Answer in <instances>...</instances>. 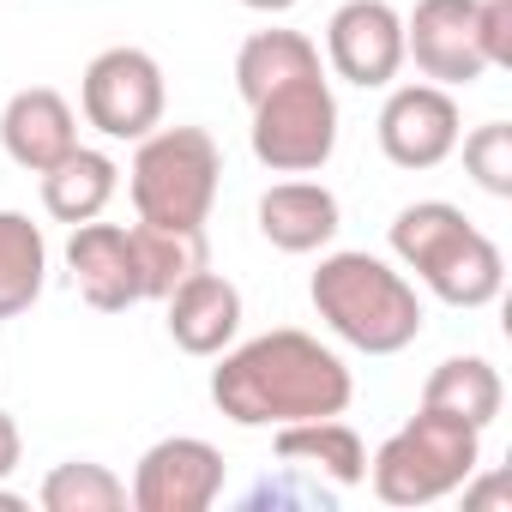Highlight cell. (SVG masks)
<instances>
[{"label": "cell", "instance_id": "cell-1", "mask_svg": "<svg viewBox=\"0 0 512 512\" xmlns=\"http://www.w3.org/2000/svg\"><path fill=\"white\" fill-rule=\"evenodd\" d=\"M235 91L253 115L247 145L272 175H320L338 151V97L320 43L302 31H253L235 49Z\"/></svg>", "mask_w": 512, "mask_h": 512}, {"label": "cell", "instance_id": "cell-2", "mask_svg": "<svg viewBox=\"0 0 512 512\" xmlns=\"http://www.w3.org/2000/svg\"><path fill=\"white\" fill-rule=\"evenodd\" d=\"M350 398H356V380H350L344 356L296 326L229 344L211 368V404L235 428H284V422L344 416Z\"/></svg>", "mask_w": 512, "mask_h": 512}, {"label": "cell", "instance_id": "cell-3", "mask_svg": "<svg viewBox=\"0 0 512 512\" xmlns=\"http://www.w3.org/2000/svg\"><path fill=\"white\" fill-rule=\"evenodd\" d=\"M392 260L410 284L440 296L446 308H488L506 290V260L500 247L452 205V199H416L392 217L386 229Z\"/></svg>", "mask_w": 512, "mask_h": 512}, {"label": "cell", "instance_id": "cell-4", "mask_svg": "<svg viewBox=\"0 0 512 512\" xmlns=\"http://www.w3.org/2000/svg\"><path fill=\"white\" fill-rule=\"evenodd\" d=\"M314 314L326 320L332 338H344L350 350L362 356H398L422 338V296L416 284L380 260V253H362V247H344V253H326L314 284Z\"/></svg>", "mask_w": 512, "mask_h": 512}, {"label": "cell", "instance_id": "cell-5", "mask_svg": "<svg viewBox=\"0 0 512 512\" xmlns=\"http://www.w3.org/2000/svg\"><path fill=\"white\" fill-rule=\"evenodd\" d=\"M223 181V151L205 127H151L127 163V199L139 223L205 229Z\"/></svg>", "mask_w": 512, "mask_h": 512}, {"label": "cell", "instance_id": "cell-6", "mask_svg": "<svg viewBox=\"0 0 512 512\" xmlns=\"http://www.w3.org/2000/svg\"><path fill=\"white\" fill-rule=\"evenodd\" d=\"M482 464V428L440 416V410H416L374 458H368V488L386 506H434L446 494H458Z\"/></svg>", "mask_w": 512, "mask_h": 512}, {"label": "cell", "instance_id": "cell-7", "mask_svg": "<svg viewBox=\"0 0 512 512\" xmlns=\"http://www.w3.org/2000/svg\"><path fill=\"white\" fill-rule=\"evenodd\" d=\"M163 103H169L163 67H157V55H145L133 43L103 49L79 79V109L103 139H133L139 145L151 127H163Z\"/></svg>", "mask_w": 512, "mask_h": 512}, {"label": "cell", "instance_id": "cell-8", "mask_svg": "<svg viewBox=\"0 0 512 512\" xmlns=\"http://www.w3.org/2000/svg\"><path fill=\"white\" fill-rule=\"evenodd\" d=\"M374 133H380V151L392 169H440L464 139V115L446 85L416 79V85H392Z\"/></svg>", "mask_w": 512, "mask_h": 512}, {"label": "cell", "instance_id": "cell-9", "mask_svg": "<svg viewBox=\"0 0 512 512\" xmlns=\"http://www.w3.org/2000/svg\"><path fill=\"white\" fill-rule=\"evenodd\" d=\"M223 494V452L199 434H169L157 446H145L133 482H127V506L133 512H205Z\"/></svg>", "mask_w": 512, "mask_h": 512}, {"label": "cell", "instance_id": "cell-10", "mask_svg": "<svg viewBox=\"0 0 512 512\" xmlns=\"http://www.w3.org/2000/svg\"><path fill=\"white\" fill-rule=\"evenodd\" d=\"M326 67L344 85L386 91L404 73V13L392 0H344L326 19Z\"/></svg>", "mask_w": 512, "mask_h": 512}, {"label": "cell", "instance_id": "cell-11", "mask_svg": "<svg viewBox=\"0 0 512 512\" xmlns=\"http://www.w3.org/2000/svg\"><path fill=\"white\" fill-rule=\"evenodd\" d=\"M404 61H416L428 85H476L488 73L476 43V0H416V13L404 19Z\"/></svg>", "mask_w": 512, "mask_h": 512}, {"label": "cell", "instance_id": "cell-12", "mask_svg": "<svg viewBox=\"0 0 512 512\" xmlns=\"http://www.w3.org/2000/svg\"><path fill=\"white\" fill-rule=\"evenodd\" d=\"M67 272L79 296L97 314H127L145 302V272H139V241L133 223H73L67 235Z\"/></svg>", "mask_w": 512, "mask_h": 512}, {"label": "cell", "instance_id": "cell-13", "mask_svg": "<svg viewBox=\"0 0 512 512\" xmlns=\"http://www.w3.org/2000/svg\"><path fill=\"white\" fill-rule=\"evenodd\" d=\"M0 145H7V157L19 169L43 175L79 145V115L55 85H25V91L7 97V109H0Z\"/></svg>", "mask_w": 512, "mask_h": 512}, {"label": "cell", "instance_id": "cell-14", "mask_svg": "<svg viewBox=\"0 0 512 512\" xmlns=\"http://www.w3.org/2000/svg\"><path fill=\"white\" fill-rule=\"evenodd\" d=\"M163 308H169V338L187 356H223L241 332V290L211 266L193 272L187 284H175L163 296Z\"/></svg>", "mask_w": 512, "mask_h": 512}, {"label": "cell", "instance_id": "cell-15", "mask_svg": "<svg viewBox=\"0 0 512 512\" xmlns=\"http://www.w3.org/2000/svg\"><path fill=\"white\" fill-rule=\"evenodd\" d=\"M338 223H344V211H338V193L326 181L290 175V181L260 193V235L278 253H320V247H332Z\"/></svg>", "mask_w": 512, "mask_h": 512}, {"label": "cell", "instance_id": "cell-16", "mask_svg": "<svg viewBox=\"0 0 512 512\" xmlns=\"http://www.w3.org/2000/svg\"><path fill=\"white\" fill-rule=\"evenodd\" d=\"M278 434V458H284V470H296V476H326L332 488H356L362 476H368V446H362V434L344 422V416H314V422H284V428H272Z\"/></svg>", "mask_w": 512, "mask_h": 512}, {"label": "cell", "instance_id": "cell-17", "mask_svg": "<svg viewBox=\"0 0 512 512\" xmlns=\"http://www.w3.org/2000/svg\"><path fill=\"white\" fill-rule=\"evenodd\" d=\"M115 187H121V163H115L109 151L73 145L55 169H43V211L73 229V223L103 217L109 199H115Z\"/></svg>", "mask_w": 512, "mask_h": 512}, {"label": "cell", "instance_id": "cell-18", "mask_svg": "<svg viewBox=\"0 0 512 512\" xmlns=\"http://www.w3.org/2000/svg\"><path fill=\"white\" fill-rule=\"evenodd\" d=\"M506 404V386H500V368L488 356H446L428 380H422V410H440V416H458L470 428H488Z\"/></svg>", "mask_w": 512, "mask_h": 512}, {"label": "cell", "instance_id": "cell-19", "mask_svg": "<svg viewBox=\"0 0 512 512\" xmlns=\"http://www.w3.org/2000/svg\"><path fill=\"white\" fill-rule=\"evenodd\" d=\"M49 284V235L25 211H0V320L37 308Z\"/></svg>", "mask_w": 512, "mask_h": 512}, {"label": "cell", "instance_id": "cell-20", "mask_svg": "<svg viewBox=\"0 0 512 512\" xmlns=\"http://www.w3.org/2000/svg\"><path fill=\"white\" fill-rule=\"evenodd\" d=\"M139 241V272H145V302H163L175 284H187L193 272L211 266L205 229H157V223H133Z\"/></svg>", "mask_w": 512, "mask_h": 512}, {"label": "cell", "instance_id": "cell-21", "mask_svg": "<svg viewBox=\"0 0 512 512\" xmlns=\"http://www.w3.org/2000/svg\"><path fill=\"white\" fill-rule=\"evenodd\" d=\"M43 512H127V482L97 458H67L37 488Z\"/></svg>", "mask_w": 512, "mask_h": 512}, {"label": "cell", "instance_id": "cell-22", "mask_svg": "<svg viewBox=\"0 0 512 512\" xmlns=\"http://www.w3.org/2000/svg\"><path fill=\"white\" fill-rule=\"evenodd\" d=\"M464 145V175L494 193V199H512V127L506 121H482L476 133L458 139Z\"/></svg>", "mask_w": 512, "mask_h": 512}, {"label": "cell", "instance_id": "cell-23", "mask_svg": "<svg viewBox=\"0 0 512 512\" xmlns=\"http://www.w3.org/2000/svg\"><path fill=\"white\" fill-rule=\"evenodd\" d=\"M476 43H482L488 73L512 67V0H476Z\"/></svg>", "mask_w": 512, "mask_h": 512}, {"label": "cell", "instance_id": "cell-24", "mask_svg": "<svg viewBox=\"0 0 512 512\" xmlns=\"http://www.w3.org/2000/svg\"><path fill=\"white\" fill-rule=\"evenodd\" d=\"M458 494H464V506H470V512H488V506H506L512 482H506V476H482V482H464Z\"/></svg>", "mask_w": 512, "mask_h": 512}, {"label": "cell", "instance_id": "cell-25", "mask_svg": "<svg viewBox=\"0 0 512 512\" xmlns=\"http://www.w3.org/2000/svg\"><path fill=\"white\" fill-rule=\"evenodd\" d=\"M19 452H25V440H19V422L0 410V482H7L13 470H19Z\"/></svg>", "mask_w": 512, "mask_h": 512}, {"label": "cell", "instance_id": "cell-26", "mask_svg": "<svg viewBox=\"0 0 512 512\" xmlns=\"http://www.w3.org/2000/svg\"><path fill=\"white\" fill-rule=\"evenodd\" d=\"M247 13H266V19H278V13H290V7H302V0H241Z\"/></svg>", "mask_w": 512, "mask_h": 512}, {"label": "cell", "instance_id": "cell-27", "mask_svg": "<svg viewBox=\"0 0 512 512\" xmlns=\"http://www.w3.org/2000/svg\"><path fill=\"white\" fill-rule=\"evenodd\" d=\"M0 512H31V500H25V494H13V488H0Z\"/></svg>", "mask_w": 512, "mask_h": 512}]
</instances>
